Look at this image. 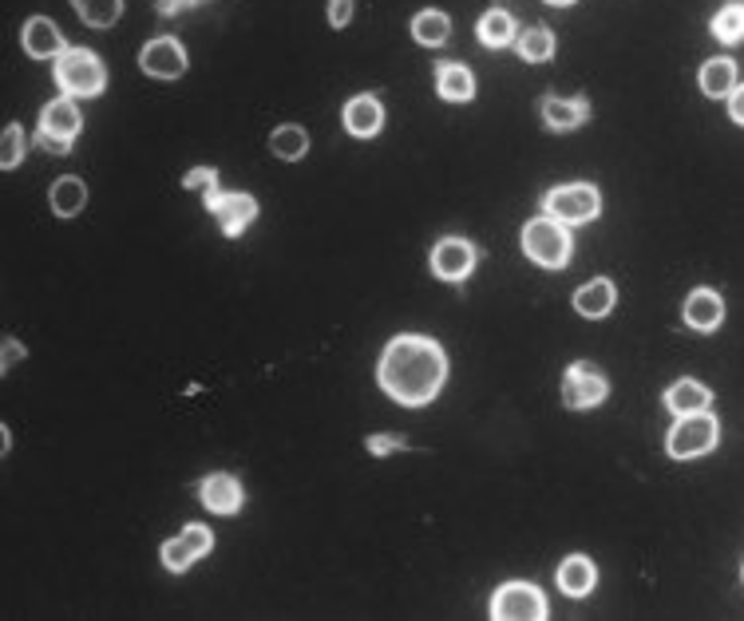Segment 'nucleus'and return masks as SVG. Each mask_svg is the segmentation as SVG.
Masks as SVG:
<instances>
[{"instance_id":"6ab92c4d","label":"nucleus","mask_w":744,"mask_h":621,"mask_svg":"<svg viewBox=\"0 0 744 621\" xmlns=\"http://www.w3.org/2000/svg\"><path fill=\"white\" fill-rule=\"evenodd\" d=\"M613 301H618V294H613L610 277H594V282H586L579 294H574V309H579L582 316H591V321L610 313Z\"/></svg>"},{"instance_id":"5701e85b","label":"nucleus","mask_w":744,"mask_h":621,"mask_svg":"<svg viewBox=\"0 0 744 621\" xmlns=\"http://www.w3.org/2000/svg\"><path fill=\"white\" fill-rule=\"evenodd\" d=\"M88 207V186L79 183V178H60V183H52V214H60V219H76L79 210Z\"/></svg>"},{"instance_id":"0eeeda50","label":"nucleus","mask_w":744,"mask_h":621,"mask_svg":"<svg viewBox=\"0 0 744 621\" xmlns=\"http://www.w3.org/2000/svg\"><path fill=\"white\" fill-rule=\"evenodd\" d=\"M492 613L499 621H543L547 618V598L538 586H526V582H507V586L495 589Z\"/></svg>"},{"instance_id":"7c9ffc66","label":"nucleus","mask_w":744,"mask_h":621,"mask_svg":"<svg viewBox=\"0 0 744 621\" xmlns=\"http://www.w3.org/2000/svg\"><path fill=\"white\" fill-rule=\"evenodd\" d=\"M183 186L186 190H202V198H207L219 190V171H214V166H195V171L183 178Z\"/></svg>"},{"instance_id":"ddd939ff","label":"nucleus","mask_w":744,"mask_h":621,"mask_svg":"<svg viewBox=\"0 0 744 621\" xmlns=\"http://www.w3.org/2000/svg\"><path fill=\"white\" fill-rule=\"evenodd\" d=\"M21 40H24V52L33 55V60H60V55L67 52L64 33H60L48 16H33V21L24 24Z\"/></svg>"},{"instance_id":"20e7f679","label":"nucleus","mask_w":744,"mask_h":621,"mask_svg":"<svg viewBox=\"0 0 744 621\" xmlns=\"http://www.w3.org/2000/svg\"><path fill=\"white\" fill-rule=\"evenodd\" d=\"M721 439V427H717V415L709 412H690V415H678V424L669 427V456L673 459H693V456H705L712 451Z\"/></svg>"},{"instance_id":"7ed1b4c3","label":"nucleus","mask_w":744,"mask_h":621,"mask_svg":"<svg viewBox=\"0 0 744 621\" xmlns=\"http://www.w3.org/2000/svg\"><path fill=\"white\" fill-rule=\"evenodd\" d=\"M523 250H526V258H531V262L547 265V270H562V265H570L567 222L550 219V214H543V219H535V222H526Z\"/></svg>"},{"instance_id":"a878e982","label":"nucleus","mask_w":744,"mask_h":621,"mask_svg":"<svg viewBox=\"0 0 744 621\" xmlns=\"http://www.w3.org/2000/svg\"><path fill=\"white\" fill-rule=\"evenodd\" d=\"M514 48H519V55H523L526 64H543V60L555 55V33H550L547 24H535V28H526V33L514 40Z\"/></svg>"},{"instance_id":"473e14b6","label":"nucleus","mask_w":744,"mask_h":621,"mask_svg":"<svg viewBox=\"0 0 744 621\" xmlns=\"http://www.w3.org/2000/svg\"><path fill=\"white\" fill-rule=\"evenodd\" d=\"M396 447H405V439L400 436H369L372 456H388V451H396Z\"/></svg>"},{"instance_id":"b1692460","label":"nucleus","mask_w":744,"mask_h":621,"mask_svg":"<svg viewBox=\"0 0 744 621\" xmlns=\"http://www.w3.org/2000/svg\"><path fill=\"white\" fill-rule=\"evenodd\" d=\"M514 33H519V28H514V16L507 9H492L480 21V40L487 48H507L511 40H519Z\"/></svg>"},{"instance_id":"c85d7f7f","label":"nucleus","mask_w":744,"mask_h":621,"mask_svg":"<svg viewBox=\"0 0 744 621\" xmlns=\"http://www.w3.org/2000/svg\"><path fill=\"white\" fill-rule=\"evenodd\" d=\"M712 36L724 40V45H741L744 40V4H724V9L712 16Z\"/></svg>"},{"instance_id":"2eb2a0df","label":"nucleus","mask_w":744,"mask_h":621,"mask_svg":"<svg viewBox=\"0 0 744 621\" xmlns=\"http://www.w3.org/2000/svg\"><path fill=\"white\" fill-rule=\"evenodd\" d=\"M198 495H202V507L214 514H234L241 507V483L234 475H210L202 480Z\"/></svg>"},{"instance_id":"a211bd4d","label":"nucleus","mask_w":744,"mask_h":621,"mask_svg":"<svg viewBox=\"0 0 744 621\" xmlns=\"http://www.w3.org/2000/svg\"><path fill=\"white\" fill-rule=\"evenodd\" d=\"M594 582H598V570H594L591 558L574 555L558 567V589L570 594V598H586V594L594 589Z\"/></svg>"},{"instance_id":"4468645a","label":"nucleus","mask_w":744,"mask_h":621,"mask_svg":"<svg viewBox=\"0 0 744 621\" xmlns=\"http://www.w3.org/2000/svg\"><path fill=\"white\" fill-rule=\"evenodd\" d=\"M381 123H384V108L376 96H357L345 103V127L357 139H372V135L381 132Z\"/></svg>"},{"instance_id":"f8f14e48","label":"nucleus","mask_w":744,"mask_h":621,"mask_svg":"<svg viewBox=\"0 0 744 621\" xmlns=\"http://www.w3.org/2000/svg\"><path fill=\"white\" fill-rule=\"evenodd\" d=\"M475 246L471 241H463V238H444L432 250V273L436 277H444V282H463L471 270H475Z\"/></svg>"},{"instance_id":"c756f323","label":"nucleus","mask_w":744,"mask_h":621,"mask_svg":"<svg viewBox=\"0 0 744 621\" xmlns=\"http://www.w3.org/2000/svg\"><path fill=\"white\" fill-rule=\"evenodd\" d=\"M21 159H24V132H21V123H9V127H4V142H0V166L12 171Z\"/></svg>"},{"instance_id":"f03ea898","label":"nucleus","mask_w":744,"mask_h":621,"mask_svg":"<svg viewBox=\"0 0 744 621\" xmlns=\"http://www.w3.org/2000/svg\"><path fill=\"white\" fill-rule=\"evenodd\" d=\"M55 84H60L64 96L88 99L108 88V72H103L96 52H88V48H67V52L55 60Z\"/></svg>"},{"instance_id":"cd10ccee","label":"nucleus","mask_w":744,"mask_h":621,"mask_svg":"<svg viewBox=\"0 0 744 621\" xmlns=\"http://www.w3.org/2000/svg\"><path fill=\"white\" fill-rule=\"evenodd\" d=\"M448 33H451V21L444 12H420L417 21H412V36L427 48H439L448 40Z\"/></svg>"},{"instance_id":"9b49d317","label":"nucleus","mask_w":744,"mask_h":621,"mask_svg":"<svg viewBox=\"0 0 744 621\" xmlns=\"http://www.w3.org/2000/svg\"><path fill=\"white\" fill-rule=\"evenodd\" d=\"M139 67L154 79H178L186 72V52L175 36H159L139 52Z\"/></svg>"},{"instance_id":"423d86ee","label":"nucleus","mask_w":744,"mask_h":621,"mask_svg":"<svg viewBox=\"0 0 744 621\" xmlns=\"http://www.w3.org/2000/svg\"><path fill=\"white\" fill-rule=\"evenodd\" d=\"M76 135H79L76 99H72V96L52 99V103L40 111V132H36V142H40L45 151L67 154V151H72V139H76Z\"/></svg>"},{"instance_id":"c9c22d12","label":"nucleus","mask_w":744,"mask_h":621,"mask_svg":"<svg viewBox=\"0 0 744 621\" xmlns=\"http://www.w3.org/2000/svg\"><path fill=\"white\" fill-rule=\"evenodd\" d=\"M16 357H24V349L12 337H4V372L12 369V360H16Z\"/></svg>"},{"instance_id":"2f4dec72","label":"nucleus","mask_w":744,"mask_h":621,"mask_svg":"<svg viewBox=\"0 0 744 621\" xmlns=\"http://www.w3.org/2000/svg\"><path fill=\"white\" fill-rule=\"evenodd\" d=\"M349 21H352V0H328V24L345 28Z\"/></svg>"},{"instance_id":"dca6fc26","label":"nucleus","mask_w":744,"mask_h":621,"mask_svg":"<svg viewBox=\"0 0 744 621\" xmlns=\"http://www.w3.org/2000/svg\"><path fill=\"white\" fill-rule=\"evenodd\" d=\"M685 321H690L693 328H700V333H712V328L724 321V301L712 289H693L690 297H685Z\"/></svg>"},{"instance_id":"f3484780","label":"nucleus","mask_w":744,"mask_h":621,"mask_svg":"<svg viewBox=\"0 0 744 621\" xmlns=\"http://www.w3.org/2000/svg\"><path fill=\"white\" fill-rule=\"evenodd\" d=\"M543 120H547V127H555V132H574V127H582V123L591 120V103L586 99H543Z\"/></svg>"},{"instance_id":"39448f33","label":"nucleus","mask_w":744,"mask_h":621,"mask_svg":"<svg viewBox=\"0 0 744 621\" xmlns=\"http://www.w3.org/2000/svg\"><path fill=\"white\" fill-rule=\"evenodd\" d=\"M543 210H547L550 219L558 222H570V226H582V222H594L598 219V210H603V195H598V186L591 183H570V186H558L543 198Z\"/></svg>"},{"instance_id":"bb28decb","label":"nucleus","mask_w":744,"mask_h":621,"mask_svg":"<svg viewBox=\"0 0 744 621\" xmlns=\"http://www.w3.org/2000/svg\"><path fill=\"white\" fill-rule=\"evenodd\" d=\"M72 9H76V16L88 28H111V24L120 21L123 0H72Z\"/></svg>"},{"instance_id":"1a4fd4ad","label":"nucleus","mask_w":744,"mask_h":621,"mask_svg":"<svg viewBox=\"0 0 744 621\" xmlns=\"http://www.w3.org/2000/svg\"><path fill=\"white\" fill-rule=\"evenodd\" d=\"M606 400V376L594 364L579 360V364H570L567 376H562V403L582 412V408H594V403Z\"/></svg>"},{"instance_id":"f704fd0d","label":"nucleus","mask_w":744,"mask_h":621,"mask_svg":"<svg viewBox=\"0 0 744 621\" xmlns=\"http://www.w3.org/2000/svg\"><path fill=\"white\" fill-rule=\"evenodd\" d=\"M729 115H733L736 123H744V88H736L733 96H729Z\"/></svg>"},{"instance_id":"aec40b11","label":"nucleus","mask_w":744,"mask_h":621,"mask_svg":"<svg viewBox=\"0 0 744 621\" xmlns=\"http://www.w3.org/2000/svg\"><path fill=\"white\" fill-rule=\"evenodd\" d=\"M709 403H712V393L705 388V384H697V381H678L666 393V408H669V412H678V415L705 412Z\"/></svg>"},{"instance_id":"72a5a7b5","label":"nucleus","mask_w":744,"mask_h":621,"mask_svg":"<svg viewBox=\"0 0 744 621\" xmlns=\"http://www.w3.org/2000/svg\"><path fill=\"white\" fill-rule=\"evenodd\" d=\"M195 4H202V0H154L159 16H178V12L195 9Z\"/></svg>"},{"instance_id":"4be33fe9","label":"nucleus","mask_w":744,"mask_h":621,"mask_svg":"<svg viewBox=\"0 0 744 621\" xmlns=\"http://www.w3.org/2000/svg\"><path fill=\"white\" fill-rule=\"evenodd\" d=\"M700 91H705V96H712V99L733 96V91H736V64H733V60L717 55V60H709V64L700 67Z\"/></svg>"},{"instance_id":"f257e3e1","label":"nucleus","mask_w":744,"mask_h":621,"mask_svg":"<svg viewBox=\"0 0 744 621\" xmlns=\"http://www.w3.org/2000/svg\"><path fill=\"white\" fill-rule=\"evenodd\" d=\"M376 381L396 403H408V408H420V403H432L448 381V357L439 349L436 340L427 337H396L388 340V349L381 357V369H376Z\"/></svg>"},{"instance_id":"6e6552de","label":"nucleus","mask_w":744,"mask_h":621,"mask_svg":"<svg viewBox=\"0 0 744 621\" xmlns=\"http://www.w3.org/2000/svg\"><path fill=\"white\" fill-rule=\"evenodd\" d=\"M202 202H207V210L219 219L226 238H238L241 229L258 219V198L241 195V190H214V195H207Z\"/></svg>"},{"instance_id":"9d476101","label":"nucleus","mask_w":744,"mask_h":621,"mask_svg":"<svg viewBox=\"0 0 744 621\" xmlns=\"http://www.w3.org/2000/svg\"><path fill=\"white\" fill-rule=\"evenodd\" d=\"M210 546H214V534H210L202 523H190L178 538H171V543L163 546V567L175 570V574H183L190 562H198L202 555H210Z\"/></svg>"},{"instance_id":"e433bc0d","label":"nucleus","mask_w":744,"mask_h":621,"mask_svg":"<svg viewBox=\"0 0 744 621\" xmlns=\"http://www.w3.org/2000/svg\"><path fill=\"white\" fill-rule=\"evenodd\" d=\"M547 4H558V9H567V4H574V0H547Z\"/></svg>"},{"instance_id":"412c9836","label":"nucleus","mask_w":744,"mask_h":621,"mask_svg":"<svg viewBox=\"0 0 744 621\" xmlns=\"http://www.w3.org/2000/svg\"><path fill=\"white\" fill-rule=\"evenodd\" d=\"M436 91L448 99V103H468V99L475 96V79H471V72L463 64H439Z\"/></svg>"},{"instance_id":"393cba45","label":"nucleus","mask_w":744,"mask_h":621,"mask_svg":"<svg viewBox=\"0 0 744 621\" xmlns=\"http://www.w3.org/2000/svg\"><path fill=\"white\" fill-rule=\"evenodd\" d=\"M270 151H274L277 159H285V163L306 159V151H309L306 127H297V123H285V127H277V132L270 135Z\"/></svg>"}]
</instances>
